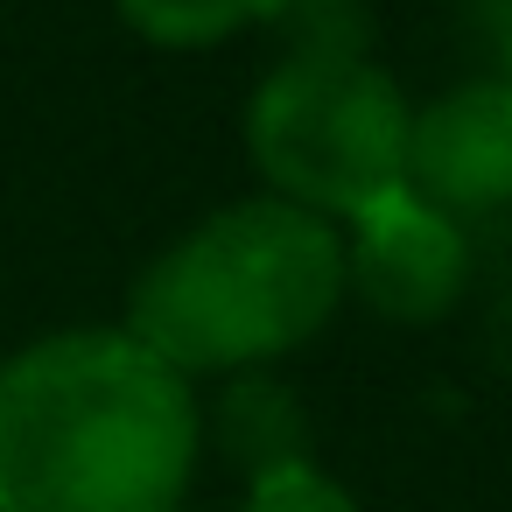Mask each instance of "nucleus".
I'll list each match as a JSON object with an SVG mask.
<instances>
[{"mask_svg": "<svg viewBox=\"0 0 512 512\" xmlns=\"http://www.w3.org/2000/svg\"><path fill=\"white\" fill-rule=\"evenodd\" d=\"M407 120L414 106L372 57H281L246 99V155L267 197L351 225L407 190Z\"/></svg>", "mask_w": 512, "mask_h": 512, "instance_id": "3", "label": "nucleus"}, {"mask_svg": "<svg viewBox=\"0 0 512 512\" xmlns=\"http://www.w3.org/2000/svg\"><path fill=\"white\" fill-rule=\"evenodd\" d=\"M239 512H358V498H351L337 477H323L316 463H302V470H274V477H260V484L246 491Z\"/></svg>", "mask_w": 512, "mask_h": 512, "instance_id": "9", "label": "nucleus"}, {"mask_svg": "<svg viewBox=\"0 0 512 512\" xmlns=\"http://www.w3.org/2000/svg\"><path fill=\"white\" fill-rule=\"evenodd\" d=\"M113 8L162 50H211L239 29H260L274 0H113Z\"/></svg>", "mask_w": 512, "mask_h": 512, "instance_id": "7", "label": "nucleus"}, {"mask_svg": "<svg viewBox=\"0 0 512 512\" xmlns=\"http://www.w3.org/2000/svg\"><path fill=\"white\" fill-rule=\"evenodd\" d=\"M407 190L449 218L512 204V71L470 78L407 120Z\"/></svg>", "mask_w": 512, "mask_h": 512, "instance_id": "5", "label": "nucleus"}, {"mask_svg": "<svg viewBox=\"0 0 512 512\" xmlns=\"http://www.w3.org/2000/svg\"><path fill=\"white\" fill-rule=\"evenodd\" d=\"M344 302V232L288 197H239L183 232L127 295V337L169 372H253L302 351Z\"/></svg>", "mask_w": 512, "mask_h": 512, "instance_id": "2", "label": "nucleus"}, {"mask_svg": "<svg viewBox=\"0 0 512 512\" xmlns=\"http://www.w3.org/2000/svg\"><path fill=\"white\" fill-rule=\"evenodd\" d=\"M218 442H225V456L253 484L274 477V470H302L309 463V421H302L295 393L274 386V379H253V372L218 393Z\"/></svg>", "mask_w": 512, "mask_h": 512, "instance_id": "6", "label": "nucleus"}, {"mask_svg": "<svg viewBox=\"0 0 512 512\" xmlns=\"http://www.w3.org/2000/svg\"><path fill=\"white\" fill-rule=\"evenodd\" d=\"M267 29L288 43V57H372L365 0H274Z\"/></svg>", "mask_w": 512, "mask_h": 512, "instance_id": "8", "label": "nucleus"}, {"mask_svg": "<svg viewBox=\"0 0 512 512\" xmlns=\"http://www.w3.org/2000/svg\"><path fill=\"white\" fill-rule=\"evenodd\" d=\"M337 232H344V295L358 288V302L379 309L386 323H435L470 288L463 218L421 204L414 190L379 197Z\"/></svg>", "mask_w": 512, "mask_h": 512, "instance_id": "4", "label": "nucleus"}, {"mask_svg": "<svg viewBox=\"0 0 512 512\" xmlns=\"http://www.w3.org/2000/svg\"><path fill=\"white\" fill-rule=\"evenodd\" d=\"M204 414L127 330H64L0 365V512H176Z\"/></svg>", "mask_w": 512, "mask_h": 512, "instance_id": "1", "label": "nucleus"}]
</instances>
